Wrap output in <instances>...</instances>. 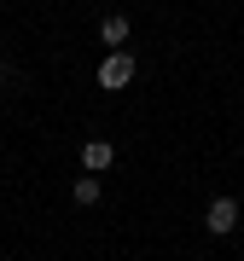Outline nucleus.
Returning a JSON list of instances; mask_svg holds the SVG:
<instances>
[{
  "instance_id": "obj_5",
  "label": "nucleus",
  "mask_w": 244,
  "mask_h": 261,
  "mask_svg": "<svg viewBox=\"0 0 244 261\" xmlns=\"http://www.w3.org/2000/svg\"><path fill=\"white\" fill-rule=\"evenodd\" d=\"M99 192H105V186H99V174H82V180H76V203H82V209H93V203H99Z\"/></svg>"
},
{
  "instance_id": "obj_2",
  "label": "nucleus",
  "mask_w": 244,
  "mask_h": 261,
  "mask_svg": "<svg viewBox=\"0 0 244 261\" xmlns=\"http://www.w3.org/2000/svg\"><path fill=\"white\" fill-rule=\"evenodd\" d=\"M128 82H134V58H128V53H111V58L99 64V87H105V93H122Z\"/></svg>"
},
{
  "instance_id": "obj_3",
  "label": "nucleus",
  "mask_w": 244,
  "mask_h": 261,
  "mask_svg": "<svg viewBox=\"0 0 244 261\" xmlns=\"http://www.w3.org/2000/svg\"><path fill=\"white\" fill-rule=\"evenodd\" d=\"M111 163H116V145L111 140H87L82 145V168H87V174H105Z\"/></svg>"
},
{
  "instance_id": "obj_1",
  "label": "nucleus",
  "mask_w": 244,
  "mask_h": 261,
  "mask_svg": "<svg viewBox=\"0 0 244 261\" xmlns=\"http://www.w3.org/2000/svg\"><path fill=\"white\" fill-rule=\"evenodd\" d=\"M204 226H209L215 238L238 232V197H209V209H204Z\"/></svg>"
},
{
  "instance_id": "obj_4",
  "label": "nucleus",
  "mask_w": 244,
  "mask_h": 261,
  "mask_svg": "<svg viewBox=\"0 0 244 261\" xmlns=\"http://www.w3.org/2000/svg\"><path fill=\"white\" fill-rule=\"evenodd\" d=\"M99 41H105L111 53H122V41H128V18H122V12H111V18L99 23Z\"/></svg>"
}]
</instances>
